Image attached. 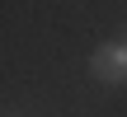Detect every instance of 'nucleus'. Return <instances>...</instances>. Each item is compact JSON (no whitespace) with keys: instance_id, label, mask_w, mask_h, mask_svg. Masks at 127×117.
<instances>
[{"instance_id":"nucleus-1","label":"nucleus","mask_w":127,"mask_h":117,"mask_svg":"<svg viewBox=\"0 0 127 117\" xmlns=\"http://www.w3.org/2000/svg\"><path fill=\"white\" fill-rule=\"evenodd\" d=\"M90 75L104 84H127V42H104L90 56Z\"/></svg>"}]
</instances>
